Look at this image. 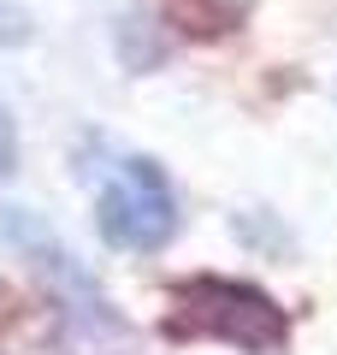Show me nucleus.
I'll use <instances>...</instances> for the list:
<instances>
[{"label":"nucleus","instance_id":"obj_3","mask_svg":"<svg viewBox=\"0 0 337 355\" xmlns=\"http://www.w3.org/2000/svg\"><path fill=\"white\" fill-rule=\"evenodd\" d=\"M12 172H18V119L0 101V178H12Z\"/></svg>","mask_w":337,"mask_h":355},{"label":"nucleus","instance_id":"obj_2","mask_svg":"<svg viewBox=\"0 0 337 355\" xmlns=\"http://www.w3.org/2000/svg\"><path fill=\"white\" fill-rule=\"evenodd\" d=\"M95 225L112 249L154 254L178 237V190L160 160L107 148V166L95 172Z\"/></svg>","mask_w":337,"mask_h":355},{"label":"nucleus","instance_id":"obj_1","mask_svg":"<svg viewBox=\"0 0 337 355\" xmlns=\"http://www.w3.org/2000/svg\"><path fill=\"white\" fill-rule=\"evenodd\" d=\"M172 338H219L243 355H273L290 343V314L249 279H219V272H196V279L172 284V314H166Z\"/></svg>","mask_w":337,"mask_h":355}]
</instances>
